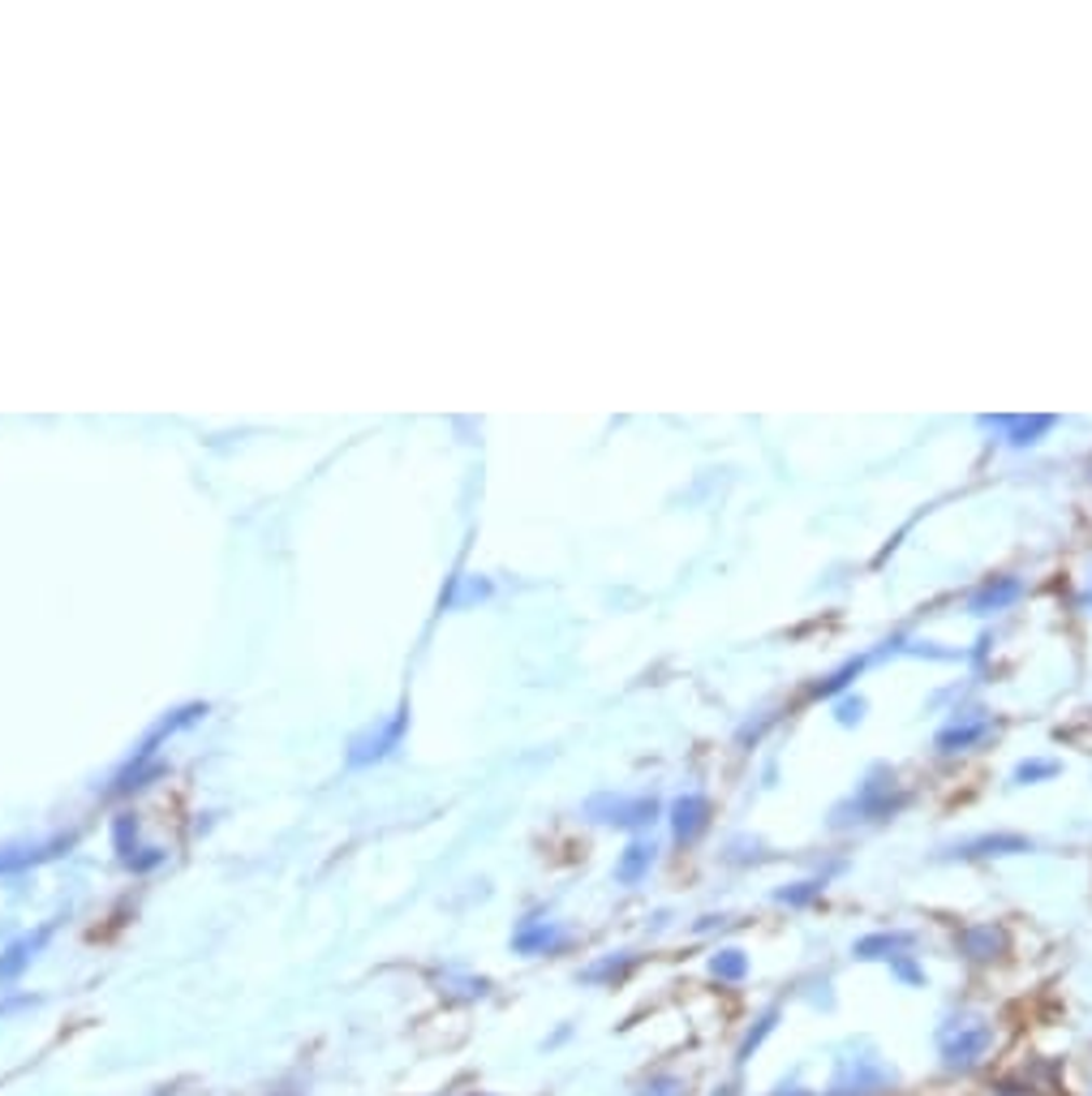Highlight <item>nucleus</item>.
Masks as SVG:
<instances>
[{"label":"nucleus","instance_id":"7c9ffc66","mask_svg":"<svg viewBox=\"0 0 1092 1096\" xmlns=\"http://www.w3.org/2000/svg\"><path fill=\"white\" fill-rule=\"evenodd\" d=\"M267 1096H298V1093H267Z\"/></svg>","mask_w":1092,"mask_h":1096},{"label":"nucleus","instance_id":"ddd939ff","mask_svg":"<svg viewBox=\"0 0 1092 1096\" xmlns=\"http://www.w3.org/2000/svg\"><path fill=\"white\" fill-rule=\"evenodd\" d=\"M981 426H1003L1011 447H1033L1041 443V434H1050L1059 426L1054 413H1037V417H981Z\"/></svg>","mask_w":1092,"mask_h":1096},{"label":"nucleus","instance_id":"4be33fe9","mask_svg":"<svg viewBox=\"0 0 1092 1096\" xmlns=\"http://www.w3.org/2000/svg\"><path fill=\"white\" fill-rule=\"evenodd\" d=\"M826 890V877H808V882H796V886H783L774 890V903H787V907H808L817 894Z\"/></svg>","mask_w":1092,"mask_h":1096},{"label":"nucleus","instance_id":"1a4fd4ad","mask_svg":"<svg viewBox=\"0 0 1092 1096\" xmlns=\"http://www.w3.org/2000/svg\"><path fill=\"white\" fill-rule=\"evenodd\" d=\"M52 942V925H39L34 933H22V938H13L4 951H0V985H13L34 959H39V951Z\"/></svg>","mask_w":1092,"mask_h":1096},{"label":"nucleus","instance_id":"a878e982","mask_svg":"<svg viewBox=\"0 0 1092 1096\" xmlns=\"http://www.w3.org/2000/svg\"><path fill=\"white\" fill-rule=\"evenodd\" d=\"M39 1007V998H30V994H17V998H0V1019H9V1015H22V1011H34Z\"/></svg>","mask_w":1092,"mask_h":1096},{"label":"nucleus","instance_id":"2f4dec72","mask_svg":"<svg viewBox=\"0 0 1092 1096\" xmlns=\"http://www.w3.org/2000/svg\"><path fill=\"white\" fill-rule=\"evenodd\" d=\"M469 1096H490V1093H469Z\"/></svg>","mask_w":1092,"mask_h":1096},{"label":"nucleus","instance_id":"c756f323","mask_svg":"<svg viewBox=\"0 0 1092 1096\" xmlns=\"http://www.w3.org/2000/svg\"><path fill=\"white\" fill-rule=\"evenodd\" d=\"M151 1096H172V1088H155Z\"/></svg>","mask_w":1092,"mask_h":1096},{"label":"nucleus","instance_id":"2eb2a0df","mask_svg":"<svg viewBox=\"0 0 1092 1096\" xmlns=\"http://www.w3.org/2000/svg\"><path fill=\"white\" fill-rule=\"evenodd\" d=\"M654 856H659V847L650 838H633L620 851V860H616V882L620 886H641L650 877V869H654Z\"/></svg>","mask_w":1092,"mask_h":1096},{"label":"nucleus","instance_id":"7ed1b4c3","mask_svg":"<svg viewBox=\"0 0 1092 1096\" xmlns=\"http://www.w3.org/2000/svg\"><path fill=\"white\" fill-rule=\"evenodd\" d=\"M899 1084L895 1067H886L877 1054H860V1058H839L834 1063V1080L826 1096H882Z\"/></svg>","mask_w":1092,"mask_h":1096},{"label":"nucleus","instance_id":"aec40b11","mask_svg":"<svg viewBox=\"0 0 1092 1096\" xmlns=\"http://www.w3.org/2000/svg\"><path fill=\"white\" fill-rule=\"evenodd\" d=\"M710 972H715L719 981L735 985V981H744V976H748V955H744V951H735V946L715 951V955H710Z\"/></svg>","mask_w":1092,"mask_h":1096},{"label":"nucleus","instance_id":"cd10ccee","mask_svg":"<svg viewBox=\"0 0 1092 1096\" xmlns=\"http://www.w3.org/2000/svg\"><path fill=\"white\" fill-rule=\"evenodd\" d=\"M774 1096H813V1093H804V1088H796V1084H791V1088H787V1084H783V1088H778V1093H774Z\"/></svg>","mask_w":1092,"mask_h":1096},{"label":"nucleus","instance_id":"20e7f679","mask_svg":"<svg viewBox=\"0 0 1092 1096\" xmlns=\"http://www.w3.org/2000/svg\"><path fill=\"white\" fill-rule=\"evenodd\" d=\"M585 817L598 826H620V830H641L659 821V800L654 795H594L585 804Z\"/></svg>","mask_w":1092,"mask_h":1096},{"label":"nucleus","instance_id":"dca6fc26","mask_svg":"<svg viewBox=\"0 0 1092 1096\" xmlns=\"http://www.w3.org/2000/svg\"><path fill=\"white\" fill-rule=\"evenodd\" d=\"M912 942H916V938H912V933H903V929H895V933H886V929H882V933L860 938V942L852 946V955H856V959H886V963H890V959L908 955V951H912Z\"/></svg>","mask_w":1092,"mask_h":1096},{"label":"nucleus","instance_id":"9b49d317","mask_svg":"<svg viewBox=\"0 0 1092 1096\" xmlns=\"http://www.w3.org/2000/svg\"><path fill=\"white\" fill-rule=\"evenodd\" d=\"M1020 851H1033V838L1024 834H981V838H968L959 847L946 851V860H981V856H1020Z\"/></svg>","mask_w":1092,"mask_h":1096},{"label":"nucleus","instance_id":"0eeeda50","mask_svg":"<svg viewBox=\"0 0 1092 1096\" xmlns=\"http://www.w3.org/2000/svg\"><path fill=\"white\" fill-rule=\"evenodd\" d=\"M73 847V834H56V838H43V843H4L0 847V877H13V873H26L60 851Z\"/></svg>","mask_w":1092,"mask_h":1096},{"label":"nucleus","instance_id":"c85d7f7f","mask_svg":"<svg viewBox=\"0 0 1092 1096\" xmlns=\"http://www.w3.org/2000/svg\"><path fill=\"white\" fill-rule=\"evenodd\" d=\"M998 1096H1028V1088H1011L1007 1084V1088H998Z\"/></svg>","mask_w":1092,"mask_h":1096},{"label":"nucleus","instance_id":"bb28decb","mask_svg":"<svg viewBox=\"0 0 1092 1096\" xmlns=\"http://www.w3.org/2000/svg\"><path fill=\"white\" fill-rule=\"evenodd\" d=\"M860 719H865V697H847V702L839 706V723L852 727V723H860Z\"/></svg>","mask_w":1092,"mask_h":1096},{"label":"nucleus","instance_id":"6e6552de","mask_svg":"<svg viewBox=\"0 0 1092 1096\" xmlns=\"http://www.w3.org/2000/svg\"><path fill=\"white\" fill-rule=\"evenodd\" d=\"M568 929H559L555 920H538V916H525L512 933V951L516 955H559L568 946Z\"/></svg>","mask_w":1092,"mask_h":1096},{"label":"nucleus","instance_id":"412c9836","mask_svg":"<svg viewBox=\"0 0 1092 1096\" xmlns=\"http://www.w3.org/2000/svg\"><path fill=\"white\" fill-rule=\"evenodd\" d=\"M860 667H865V658H847L839 671H830L826 680H817L808 693H813V697H834V693H843V689H847V684L860 676Z\"/></svg>","mask_w":1092,"mask_h":1096},{"label":"nucleus","instance_id":"f03ea898","mask_svg":"<svg viewBox=\"0 0 1092 1096\" xmlns=\"http://www.w3.org/2000/svg\"><path fill=\"white\" fill-rule=\"evenodd\" d=\"M990 1045H994V1028L981 1019H972V1024L951 1019L946 1028H938V1054H942L946 1071H977L981 1058L990 1054Z\"/></svg>","mask_w":1092,"mask_h":1096},{"label":"nucleus","instance_id":"f8f14e48","mask_svg":"<svg viewBox=\"0 0 1092 1096\" xmlns=\"http://www.w3.org/2000/svg\"><path fill=\"white\" fill-rule=\"evenodd\" d=\"M994 731V723L977 710V715H964V719H955V723H946V727L938 731V739H934V748L938 752H964V748H972V744H981L985 735Z\"/></svg>","mask_w":1092,"mask_h":1096},{"label":"nucleus","instance_id":"39448f33","mask_svg":"<svg viewBox=\"0 0 1092 1096\" xmlns=\"http://www.w3.org/2000/svg\"><path fill=\"white\" fill-rule=\"evenodd\" d=\"M409 727V715L404 710H396L387 723H378V727H365L362 735H354L349 739V765L354 769H362V765H374V761H383L396 744H400V735Z\"/></svg>","mask_w":1092,"mask_h":1096},{"label":"nucleus","instance_id":"5701e85b","mask_svg":"<svg viewBox=\"0 0 1092 1096\" xmlns=\"http://www.w3.org/2000/svg\"><path fill=\"white\" fill-rule=\"evenodd\" d=\"M1059 774V761H1024L1015 765V782H1037V778H1054Z\"/></svg>","mask_w":1092,"mask_h":1096},{"label":"nucleus","instance_id":"b1692460","mask_svg":"<svg viewBox=\"0 0 1092 1096\" xmlns=\"http://www.w3.org/2000/svg\"><path fill=\"white\" fill-rule=\"evenodd\" d=\"M637 1096H685V1084H680L676 1076H659V1080H650Z\"/></svg>","mask_w":1092,"mask_h":1096},{"label":"nucleus","instance_id":"f257e3e1","mask_svg":"<svg viewBox=\"0 0 1092 1096\" xmlns=\"http://www.w3.org/2000/svg\"><path fill=\"white\" fill-rule=\"evenodd\" d=\"M903 804H908V795H895V778L877 765V769L860 782V791H856L852 800L834 804L830 826H834V830H847V826H856V821H882V817H895Z\"/></svg>","mask_w":1092,"mask_h":1096},{"label":"nucleus","instance_id":"f3484780","mask_svg":"<svg viewBox=\"0 0 1092 1096\" xmlns=\"http://www.w3.org/2000/svg\"><path fill=\"white\" fill-rule=\"evenodd\" d=\"M959 946H964L968 959L990 963V959H998V955L1007 951V938H1003V929H994V925H977V929H968V933L959 938Z\"/></svg>","mask_w":1092,"mask_h":1096},{"label":"nucleus","instance_id":"9d476101","mask_svg":"<svg viewBox=\"0 0 1092 1096\" xmlns=\"http://www.w3.org/2000/svg\"><path fill=\"white\" fill-rule=\"evenodd\" d=\"M112 843H116V856H121L134 873H151L155 864H164V851H160V847H138V821H134V817H116V821H112Z\"/></svg>","mask_w":1092,"mask_h":1096},{"label":"nucleus","instance_id":"423d86ee","mask_svg":"<svg viewBox=\"0 0 1092 1096\" xmlns=\"http://www.w3.org/2000/svg\"><path fill=\"white\" fill-rule=\"evenodd\" d=\"M710 830V800L702 791H685L672 800V838L680 847H693Z\"/></svg>","mask_w":1092,"mask_h":1096},{"label":"nucleus","instance_id":"4468645a","mask_svg":"<svg viewBox=\"0 0 1092 1096\" xmlns=\"http://www.w3.org/2000/svg\"><path fill=\"white\" fill-rule=\"evenodd\" d=\"M1020 594H1024V581H1020V577H994V581H985V585L968 598V611H972V615H994V611H1007Z\"/></svg>","mask_w":1092,"mask_h":1096},{"label":"nucleus","instance_id":"6ab92c4d","mask_svg":"<svg viewBox=\"0 0 1092 1096\" xmlns=\"http://www.w3.org/2000/svg\"><path fill=\"white\" fill-rule=\"evenodd\" d=\"M633 963H637V955H633V951H616V955H607V959L590 963V968L581 972V981H585V985H611V981H624Z\"/></svg>","mask_w":1092,"mask_h":1096},{"label":"nucleus","instance_id":"393cba45","mask_svg":"<svg viewBox=\"0 0 1092 1096\" xmlns=\"http://www.w3.org/2000/svg\"><path fill=\"white\" fill-rule=\"evenodd\" d=\"M890 972H895L903 985H921V981H925V972L912 963V955H899V959H890Z\"/></svg>","mask_w":1092,"mask_h":1096},{"label":"nucleus","instance_id":"a211bd4d","mask_svg":"<svg viewBox=\"0 0 1092 1096\" xmlns=\"http://www.w3.org/2000/svg\"><path fill=\"white\" fill-rule=\"evenodd\" d=\"M778 1015H783V1007L774 1002V1007H765V1011L752 1019V1028L744 1032V1041H739V1050H735V1067H744V1063H748V1058H752V1054L765 1045V1037L778 1028Z\"/></svg>","mask_w":1092,"mask_h":1096}]
</instances>
